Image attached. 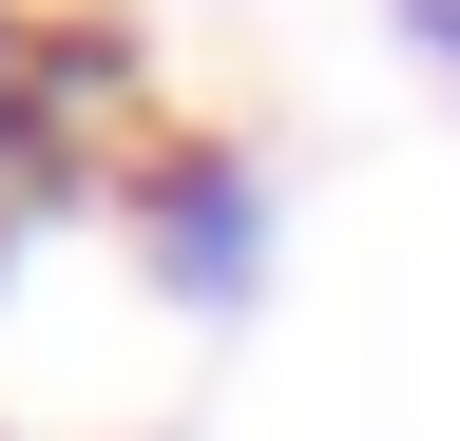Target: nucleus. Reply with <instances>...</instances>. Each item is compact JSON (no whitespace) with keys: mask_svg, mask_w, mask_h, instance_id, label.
<instances>
[{"mask_svg":"<svg viewBox=\"0 0 460 441\" xmlns=\"http://www.w3.org/2000/svg\"><path fill=\"white\" fill-rule=\"evenodd\" d=\"M402 39H422V58H441V77H460V0H402Z\"/></svg>","mask_w":460,"mask_h":441,"instance_id":"obj_3","label":"nucleus"},{"mask_svg":"<svg viewBox=\"0 0 460 441\" xmlns=\"http://www.w3.org/2000/svg\"><path fill=\"white\" fill-rule=\"evenodd\" d=\"M0 250H20V231H0Z\"/></svg>","mask_w":460,"mask_h":441,"instance_id":"obj_4","label":"nucleus"},{"mask_svg":"<svg viewBox=\"0 0 460 441\" xmlns=\"http://www.w3.org/2000/svg\"><path fill=\"white\" fill-rule=\"evenodd\" d=\"M115 231H135V269H154L192 326H230V307L269 288V173H250L230 135H154L135 192H115Z\"/></svg>","mask_w":460,"mask_h":441,"instance_id":"obj_2","label":"nucleus"},{"mask_svg":"<svg viewBox=\"0 0 460 441\" xmlns=\"http://www.w3.org/2000/svg\"><path fill=\"white\" fill-rule=\"evenodd\" d=\"M154 154V58L96 0H0V231L77 192H135Z\"/></svg>","mask_w":460,"mask_h":441,"instance_id":"obj_1","label":"nucleus"}]
</instances>
